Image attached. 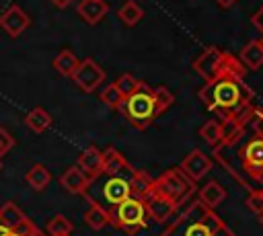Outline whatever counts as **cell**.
I'll use <instances>...</instances> for the list:
<instances>
[{
  "label": "cell",
  "mask_w": 263,
  "mask_h": 236,
  "mask_svg": "<svg viewBox=\"0 0 263 236\" xmlns=\"http://www.w3.org/2000/svg\"><path fill=\"white\" fill-rule=\"evenodd\" d=\"M245 74H247V68L240 62V57L226 53V62L220 74L208 80L199 88L197 92L199 101L205 105L210 113H214L220 119L245 115L255 107L253 105L255 94L251 86L245 82Z\"/></svg>",
  "instance_id": "1"
},
{
  "label": "cell",
  "mask_w": 263,
  "mask_h": 236,
  "mask_svg": "<svg viewBox=\"0 0 263 236\" xmlns=\"http://www.w3.org/2000/svg\"><path fill=\"white\" fill-rule=\"evenodd\" d=\"M214 160L249 193L263 191V133L251 119L236 140L214 146Z\"/></svg>",
  "instance_id": "2"
},
{
  "label": "cell",
  "mask_w": 263,
  "mask_h": 236,
  "mask_svg": "<svg viewBox=\"0 0 263 236\" xmlns=\"http://www.w3.org/2000/svg\"><path fill=\"white\" fill-rule=\"evenodd\" d=\"M162 236H234L222 218L212 207L193 199L181 215L162 232Z\"/></svg>",
  "instance_id": "3"
},
{
  "label": "cell",
  "mask_w": 263,
  "mask_h": 236,
  "mask_svg": "<svg viewBox=\"0 0 263 236\" xmlns=\"http://www.w3.org/2000/svg\"><path fill=\"white\" fill-rule=\"evenodd\" d=\"M129 197H132L129 176H123V174H105L103 172L97 179H90V183L84 191V199L88 203H97L109 211H113L119 203H123Z\"/></svg>",
  "instance_id": "4"
},
{
  "label": "cell",
  "mask_w": 263,
  "mask_h": 236,
  "mask_svg": "<svg viewBox=\"0 0 263 236\" xmlns=\"http://www.w3.org/2000/svg\"><path fill=\"white\" fill-rule=\"evenodd\" d=\"M117 111L140 131L148 129L152 125V121L160 115V109L154 101V92L146 82H140L138 90H134L129 96H125Z\"/></svg>",
  "instance_id": "5"
},
{
  "label": "cell",
  "mask_w": 263,
  "mask_h": 236,
  "mask_svg": "<svg viewBox=\"0 0 263 236\" xmlns=\"http://www.w3.org/2000/svg\"><path fill=\"white\" fill-rule=\"evenodd\" d=\"M154 193L171 199L173 203H177L181 207L195 193V181L189 179L181 170V166H175V168H168L160 176L154 179Z\"/></svg>",
  "instance_id": "6"
},
{
  "label": "cell",
  "mask_w": 263,
  "mask_h": 236,
  "mask_svg": "<svg viewBox=\"0 0 263 236\" xmlns=\"http://www.w3.org/2000/svg\"><path fill=\"white\" fill-rule=\"evenodd\" d=\"M113 226L125 234H138L142 230L148 228V209H146V201L138 199V197H129L123 203H119L113 211Z\"/></svg>",
  "instance_id": "7"
},
{
  "label": "cell",
  "mask_w": 263,
  "mask_h": 236,
  "mask_svg": "<svg viewBox=\"0 0 263 236\" xmlns=\"http://www.w3.org/2000/svg\"><path fill=\"white\" fill-rule=\"evenodd\" d=\"M72 80H74V84H76L80 90L92 92V90H97V86L105 80V72H103V68H101L92 57H84V60H80L76 72L72 74Z\"/></svg>",
  "instance_id": "8"
},
{
  "label": "cell",
  "mask_w": 263,
  "mask_h": 236,
  "mask_svg": "<svg viewBox=\"0 0 263 236\" xmlns=\"http://www.w3.org/2000/svg\"><path fill=\"white\" fill-rule=\"evenodd\" d=\"M224 62H226V51L218 49V47H205L193 62V70L208 82L212 80L214 76L220 74V70L224 68Z\"/></svg>",
  "instance_id": "9"
},
{
  "label": "cell",
  "mask_w": 263,
  "mask_h": 236,
  "mask_svg": "<svg viewBox=\"0 0 263 236\" xmlns=\"http://www.w3.org/2000/svg\"><path fill=\"white\" fill-rule=\"evenodd\" d=\"M29 27H31V16H29L18 4H10V6L0 14V29H2L8 37H12V39H16L18 35H23Z\"/></svg>",
  "instance_id": "10"
},
{
  "label": "cell",
  "mask_w": 263,
  "mask_h": 236,
  "mask_svg": "<svg viewBox=\"0 0 263 236\" xmlns=\"http://www.w3.org/2000/svg\"><path fill=\"white\" fill-rule=\"evenodd\" d=\"M181 170L189 176V179H193L195 183L199 181V179H203L210 170H212V160L201 152V150H191L183 160H181Z\"/></svg>",
  "instance_id": "11"
},
{
  "label": "cell",
  "mask_w": 263,
  "mask_h": 236,
  "mask_svg": "<svg viewBox=\"0 0 263 236\" xmlns=\"http://www.w3.org/2000/svg\"><path fill=\"white\" fill-rule=\"evenodd\" d=\"M103 172L105 174H123L129 176L134 172V166L127 162V158L113 146L103 150Z\"/></svg>",
  "instance_id": "12"
},
{
  "label": "cell",
  "mask_w": 263,
  "mask_h": 236,
  "mask_svg": "<svg viewBox=\"0 0 263 236\" xmlns=\"http://www.w3.org/2000/svg\"><path fill=\"white\" fill-rule=\"evenodd\" d=\"M76 166L88 179H97L99 174H103V150H99L97 146H88L86 150L80 152Z\"/></svg>",
  "instance_id": "13"
},
{
  "label": "cell",
  "mask_w": 263,
  "mask_h": 236,
  "mask_svg": "<svg viewBox=\"0 0 263 236\" xmlns=\"http://www.w3.org/2000/svg\"><path fill=\"white\" fill-rule=\"evenodd\" d=\"M146 209H148V215H150L152 222L162 224V222H166V220L179 209V205L173 203V201L166 199V197H160V195L152 193V195L146 199Z\"/></svg>",
  "instance_id": "14"
},
{
  "label": "cell",
  "mask_w": 263,
  "mask_h": 236,
  "mask_svg": "<svg viewBox=\"0 0 263 236\" xmlns=\"http://www.w3.org/2000/svg\"><path fill=\"white\" fill-rule=\"evenodd\" d=\"M107 10H109V4L105 0H80L76 6L78 16L88 25H97L99 21H103Z\"/></svg>",
  "instance_id": "15"
},
{
  "label": "cell",
  "mask_w": 263,
  "mask_h": 236,
  "mask_svg": "<svg viewBox=\"0 0 263 236\" xmlns=\"http://www.w3.org/2000/svg\"><path fill=\"white\" fill-rule=\"evenodd\" d=\"M88 183H90V179H88L78 166H70V168L64 170V174L60 176V185H62L66 191L74 193V195H84Z\"/></svg>",
  "instance_id": "16"
},
{
  "label": "cell",
  "mask_w": 263,
  "mask_h": 236,
  "mask_svg": "<svg viewBox=\"0 0 263 236\" xmlns=\"http://www.w3.org/2000/svg\"><path fill=\"white\" fill-rule=\"evenodd\" d=\"M0 222H2L4 226H8L10 230H21V228H25L31 220L27 218V213H25L16 203L6 201V203L0 205Z\"/></svg>",
  "instance_id": "17"
},
{
  "label": "cell",
  "mask_w": 263,
  "mask_h": 236,
  "mask_svg": "<svg viewBox=\"0 0 263 236\" xmlns=\"http://www.w3.org/2000/svg\"><path fill=\"white\" fill-rule=\"evenodd\" d=\"M129 185H132V197L146 201L154 193V176H150L146 170L134 168V172L129 174Z\"/></svg>",
  "instance_id": "18"
},
{
  "label": "cell",
  "mask_w": 263,
  "mask_h": 236,
  "mask_svg": "<svg viewBox=\"0 0 263 236\" xmlns=\"http://www.w3.org/2000/svg\"><path fill=\"white\" fill-rule=\"evenodd\" d=\"M84 224L90 230H103L107 226H113V215H111L109 209H105L97 203H90L84 211Z\"/></svg>",
  "instance_id": "19"
},
{
  "label": "cell",
  "mask_w": 263,
  "mask_h": 236,
  "mask_svg": "<svg viewBox=\"0 0 263 236\" xmlns=\"http://www.w3.org/2000/svg\"><path fill=\"white\" fill-rule=\"evenodd\" d=\"M197 199H199L201 203H205L208 207L216 209V207L226 199V189H224L218 181H210V183H205V185L197 191Z\"/></svg>",
  "instance_id": "20"
},
{
  "label": "cell",
  "mask_w": 263,
  "mask_h": 236,
  "mask_svg": "<svg viewBox=\"0 0 263 236\" xmlns=\"http://www.w3.org/2000/svg\"><path fill=\"white\" fill-rule=\"evenodd\" d=\"M238 57H240V62L245 64L247 70H259L263 66V45H261V41L259 39L257 41H249L240 49Z\"/></svg>",
  "instance_id": "21"
},
{
  "label": "cell",
  "mask_w": 263,
  "mask_h": 236,
  "mask_svg": "<svg viewBox=\"0 0 263 236\" xmlns=\"http://www.w3.org/2000/svg\"><path fill=\"white\" fill-rule=\"evenodd\" d=\"M78 64H80V60H78L76 53L70 51V49H62V51L53 57V70H55L58 74H62V76H68V78H72V74L76 72Z\"/></svg>",
  "instance_id": "22"
},
{
  "label": "cell",
  "mask_w": 263,
  "mask_h": 236,
  "mask_svg": "<svg viewBox=\"0 0 263 236\" xmlns=\"http://www.w3.org/2000/svg\"><path fill=\"white\" fill-rule=\"evenodd\" d=\"M25 125L33 131V133H43L49 125H51V115L43 109V107H35L25 115Z\"/></svg>",
  "instance_id": "23"
},
{
  "label": "cell",
  "mask_w": 263,
  "mask_h": 236,
  "mask_svg": "<svg viewBox=\"0 0 263 236\" xmlns=\"http://www.w3.org/2000/svg\"><path fill=\"white\" fill-rule=\"evenodd\" d=\"M25 179H27V183H29L35 191H43V189L51 183V172H49L47 166H43V164H33V166L27 170Z\"/></svg>",
  "instance_id": "24"
},
{
  "label": "cell",
  "mask_w": 263,
  "mask_h": 236,
  "mask_svg": "<svg viewBox=\"0 0 263 236\" xmlns=\"http://www.w3.org/2000/svg\"><path fill=\"white\" fill-rule=\"evenodd\" d=\"M72 230H74L72 222H70L66 215H62V213L53 215V218L45 224V232H47V236H70Z\"/></svg>",
  "instance_id": "25"
},
{
  "label": "cell",
  "mask_w": 263,
  "mask_h": 236,
  "mask_svg": "<svg viewBox=\"0 0 263 236\" xmlns=\"http://www.w3.org/2000/svg\"><path fill=\"white\" fill-rule=\"evenodd\" d=\"M119 21L123 23V25H127V27H134V25H138L142 18H144V10L134 2V0H129V2H125L121 8H119Z\"/></svg>",
  "instance_id": "26"
},
{
  "label": "cell",
  "mask_w": 263,
  "mask_h": 236,
  "mask_svg": "<svg viewBox=\"0 0 263 236\" xmlns=\"http://www.w3.org/2000/svg\"><path fill=\"white\" fill-rule=\"evenodd\" d=\"M199 137L205 140V144H210V146H218L222 142V125H220V121H216V119L205 121L199 127Z\"/></svg>",
  "instance_id": "27"
},
{
  "label": "cell",
  "mask_w": 263,
  "mask_h": 236,
  "mask_svg": "<svg viewBox=\"0 0 263 236\" xmlns=\"http://www.w3.org/2000/svg\"><path fill=\"white\" fill-rule=\"evenodd\" d=\"M99 99H101V103H105V105L111 107V109H119V105L123 103V94L119 92V88L115 86V82H113V84H107V86L99 92Z\"/></svg>",
  "instance_id": "28"
},
{
  "label": "cell",
  "mask_w": 263,
  "mask_h": 236,
  "mask_svg": "<svg viewBox=\"0 0 263 236\" xmlns=\"http://www.w3.org/2000/svg\"><path fill=\"white\" fill-rule=\"evenodd\" d=\"M115 86L119 88V92H121V94H123V99H125V96H129L134 90H138L140 80H138V78H134L132 74H121V76L115 80Z\"/></svg>",
  "instance_id": "29"
},
{
  "label": "cell",
  "mask_w": 263,
  "mask_h": 236,
  "mask_svg": "<svg viewBox=\"0 0 263 236\" xmlns=\"http://www.w3.org/2000/svg\"><path fill=\"white\" fill-rule=\"evenodd\" d=\"M152 92H154V101H156L160 113H164L175 103V96H173V92L166 86H156V88H152Z\"/></svg>",
  "instance_id": "30"
},
{
  "label": "cell",
  "mask_w": 263,
  "mask_h": 236,
  "mask_svg": "<svg viewBox=\"0 0 263 236\" xmlns=\"http://www.w3.org/2000/svg\"><path fill=\"white\" fill-rule=\"evenodd\" d=\"M245 205L249 207V211H253L255 215H261L263 213V191H251Z\"/></svg>",
  "instance_id": "31"
},
{
  "label": "cell",
  "mask_w": 263,
  "mask_h": 236,
  "mask_svg": "<svg viewBox=\"0 0 263 236\" xmlns=\"http://www.w3.org/2000/svg\"><path fill=\"white\" fill-rule=\"evenodd\" d=\"M12 146H14L12 133H10L6 127H0V158H2L4 154H8V152L12 150Z\"/></svg>",
  "instance_id": "32"
},
{
  "label": "cell",
  "mask_w": 263,
  "mask_h": 236,
  "mask_svg": "<svg viewBox=\"0 0 263 236\" xmlns=\"http://www.w3.org/2000/svg\"><path fill=\"white\" fill-rule=\"evenodd\" d=\"M37 226L33 224V222H29L25 228H21V230H10L8 226H4L2 222H0V236H27L29 232H33Z\"/></svg>",
  "instance_id": "33"
},
{
  "label": "cell",
  "mask_w": 263,
  "mask_h": 236,
  "mask_svg": "<svg viewBox=\"0 0 263 236\" xmlns=\"http://www.w3.org/2000/svg\"><path fill=\"white\" fill-rule=\"evenodd\" d=\"M251 121L259 129V133H263V107H255V113H253Z\"/></svg>",
  "instance_id": "34"
},
{
  "label": "cell",
  "mask_w": 263,
  "mask_h": 236,
  "mask_svg": "<svg viewBox=\"0 0 263 236\" xmlns=\"http://www.w3.org/2000/svg\"><path fill=\"white\" fill-rule=\"evenodd\" d=\"M251 23H253V25L261 31V35H263V6H261V8L251 16Z\"/></svg>",
  "instance_id": "35"
},
{
  "label": "cell",
  "mask_w": 263,
  "mask_h": 236,
  "mask_svg": "<svg viewBox=\"0 0 263 236\" xmlns=\"http://www.w3.org/2000/svg\"><path fill=\"white\" fill-rule=\"evenodd\" d=\"M49 2H51L53 6H58V8H66V6H68L72 0H49Z\"/></svg>",
  "instance_id": "36"
},
{
  "label": "cell",
  "mask_w": 263,
  "mask_h": 236,
  "mask_svg": "<svg viewBox=\"0 0 263 236\" xmlns=\"http://www.w3.org/2000/svg\"><path fill=\"white\" fill-rule=\"evenodd\" d=\"M234 2H236V0H216V4L222 6V8H230Z\"/></svg>",
  "instance_id": "37"
},
{
  "label": "cell",
  "mask_w": 263,
  "mask_h": 236,
  "mask_svg": "<svg viewBox=\"0 0 263 236\" xmlns=\"http://www.w3.org/2000/svg\"><path fill=\"white\" fill-rule=\"evenodd\" d=\"M27 236H43V234H41V230H39V228H35V230H33V232H29Z\"/></svg>",
  "instance_id": "38"
},
{
  "label": "cell",
  "mask_w": 263,
  "mask_h": 236,
  "mask_svg": "<svg viewBox=\"0 0 263 236\" xmlns=\"http://www.w3.org/2000/svg\"><path fill=\"white\" fill-rule=\"evenodd\" d=\"M259 224H261V226H263V213H261V215H259Z\"/></svg>",
  "instance_id": "39"
},
{
  "label": "cell",
  "mask_w": 263,
  "mask_h": 236,
  "mask_svg": "<svg viewBox=\"0 0 263 236\" xmlns=\"http://www.w3.org/2000/svg\"><path fill=\"white\" fill-rule=\"evenodd\" d=\"M259 41H261V45H263V35H261V39H259Z\"/></svg>",
  "instance_id": "40"
},
{
  "label": "cell",
  "mask_w": 263,
  "mask_h": 236,
  "mask_svg": "<svg viewBox=\"0 0 263 236\" xmlns=\"http://www.w3.org/2000/svg\"><path fill=\"white\" fill-rule=\"evenodd\" d=\"M0 170H2V162H0Z\"/></svg>",
  "instance_id": "41"
}]
</instances>
